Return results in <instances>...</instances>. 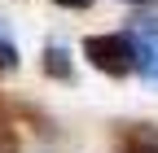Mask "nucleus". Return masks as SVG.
<instances>
[{"instance_id":"f257e3e1","label":"nucleus","mask_w":158,"mask_h":153,"mask_svg":"<svg viewBox=\"0 0 158 153\" xmlns=\"http://www.w3.org/2000/svg\"><path fill=\"white\" fill-rule=\"evenodd\" d=\"M84 53H88V61L97 70H106V74H127L136 66V53H132L127 35H92L84 44Z\"/></svg>"},{"instance_id":"f03ea898","label":"nucleus","mask_w":158,"mask_h":153,"mask_svg":"<svg viewBox=\"0 0 158 153\" xmlns=\"http://www.w3.org/2000/svg\"><path fill=\"white\" fill-rule=\"evenodd\" d=\"M132 53H136V66L149 83H158V22H141L132 35Z\"/></svg>"},{"instance_id":"7ed1b4c3","label":"nucleus","mask_w":158,"mask_h":153,"mask_svg":"<svg viewBox=\"0 0 158 153\" xmlns=\"http://www.w3.org/2000/svg\"><path fill=\"white\" fill-rule=\"evenodd\" d=\"M127 153H158V136H149V131H145V136H132L127 140Z\"/></svg>"},{"instance_id":"20e7f679","label":"nucleus","mask_w":158,"mask_h":153,"mask_svg":"<svg viewBox=\"0 0 158 153\" xmlns=\"http://www.w3.org/2000/svg\"><path fill=\"white\" fill-rule=\"evenodd\" d=\"M57 5H66V9H84L88 0H57Z\"/></svg>"}]
</instances>
